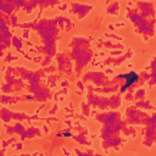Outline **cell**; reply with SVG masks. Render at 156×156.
Wrapping results in <instances>:
<instances>
[{
	"label": "cell",
	"instance_id": "cell-1",
	"mask_svg": "<svg viewBox=\"0 0 156 156\" xmlns=\"http://www.w3.org/2000/svg\"><path fill=\"white\" fill-rule=\"evenodd\" d=\"M137 79H138V76L135 75V73H129V75H127V84L124 85V88H127V87H129L132 83H134V82H137Z\"/></svg>",
	"mask_w": 156,
	"mask_h": 156
}]
</instances>
